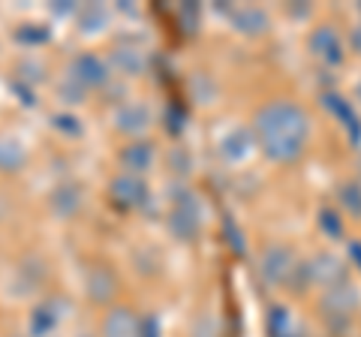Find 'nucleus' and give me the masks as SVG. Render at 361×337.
I'll use <instances>...</instances> for the list:
<instances>
[{
	"label": "nucleus",
	"mask_w": 361,
	"mask_h": 337,
	"mask_svg": "<svg viewBox=\"0 0 361 337\" xmlns=\"http://www.w3.org/2000/svg\"><path fill=\"white\" fill-rule=\"evenodd\" d=\"M349 253H353V259L361 265V241H353V244H349Z\"/></svg>",
	"instance_id": "e433bc0d"
},
{
	"label": "nucleus",
	"mask_w": 361,
	"mask_h": 337,
	"mask_svg": "<svg viewBox=\"0 0 361 337\" xmlns=\"http://www.w3.org/2000/svg\"><path fill=\"white\" fill-rule=\"evenodd\" d=\"M322 103L329 106V109L334 111V115L343 121L346 133H349V136H353V142L358 145V142H361V123H358V118H355V111L349 109L346 99H343V97H337V94H325V97H322Z\"/></svg>",
	"instance_id": "2eb2a0df"
},
{
	"label": "nucleus",
	"mask_w": 361,
	"mask_h": 337,
	"mask_svg": "<svg viewBox=\"0 0 361 337\" xmlns=\"http://www.w3.org/2000/svg\"><path fill=\"white\" fill-rule=\"evenodd\" d=\"M325 307H329L331 313H337V317H346L349 310H353L358 305V295H355V286L349 283H341V286H334V289H325V301H322Z\"/></svg>",
	"instance_id": "4468645a"
},
{
	"label": "nucleus",
	"mask_w": 361,
	"mask_h": 337,
	"mask_svg": "<svg viewBox=\"0 0 361 337\" xmlns=\"http://www.w3.org/2000/svg\"><path fill=\"white\" fill-rule=\"evenodd\" d=\"M51 123H54V130L66 133V136H82V133H85V123L78 121L75 115H54Z\"/></svg>",
	"instance_id": "393cba45"
},
{
	"label": "nucleus",
	"mask_w": 361,
	"mask_h": 337,
	"mask_svg": "<svg viewBox=\"0 0 361 337\" xmlns=\"http://www.w3.org/2000/svg\"><path fill=\"white\" fill-rule=\"evenodd\" d=\"M307 265H310V277H313L319 286H325V289H334V286L346 283V268H343V262L337 259V256H331V253L313 256Z\"/></svg>",
	"instance_id": "0eeeda50"
},
{
	"label": "nucleus",
	"mask_w": 361,
	"mask_h": 337,
	"mask_svg": "<svg viewBox=\"0 0 361 337\" xmlns=\"http://www.w3.org/2000/svg\"><path fill=\"white\" fill-rule=\"evenodd\" d=\"M319 226H322V232H329L331 238H341V232H343V226H341V220H337L334 211H319Z\"/></svg>",
	"instance_id": "cd10ccee"
},
{
	"label": "nucleus",
	"mask_w": 361,
	"mask_h": 337,
	"mask_svg": "<svg viewBox=\"0 0 361 337\" xmlns=\"http://www.w3.org/2000/svg\"><path fill=\"white\" fill-rule=\"evenodd\" d=\"M82 208V187L78 184H61L51 193V211L58 217H73Z\"/></svg>",
	"instance_id": "ddd939ff"
},
{
	"label": "nucleus",
	"mask_w": 361,
	"mask_h": 337,
	"mask_svg": "<svg viewBox=\"0 0 361 337\" xmlns=\"http://www.w3.org/2000/svg\"><path fill=\"white\" fill-rule=\"evenodd\" d=\"M58 319H61V313H58V305H54V301L39 305L37 310H33V317H30V334L33 337H45L54 325H58Z\"/></svg>",
	"instance_id": "a211bd4d"
},
{
	"label": "nucleus",
	"mask_w": 361,
	"mask_h": 337,
	"mask_svg": "<svg viewBox=\"0 0 361 337\" xmlns=\"http://www.w3.org/2000/svg\"><path fill=\"white\" fill-rule=\"evenodd\" d=\"M142 337H160V329H157V319L154 317H145L142 319Z\"/></svg>",
	"instance_id": "473e14b6"
},
{
	"label": "nucleus",
	"mask_w": 361,
	"mask_h": 337,
	"mask_svg": "<svg viewBox=\"0 0 361 337\" xmlns=\"http://www.w3.org/2000/svg\"><path fill=\"white\" fill-rule=\"evenodd\" d=\"M21 166H25V148L16 139H0V168L16 172Z\"/></svg>",
	"instance_id": "412c9836"
},
{
	"label": "nucleus",
	"mask_w": 361,
	"mask_h": 337,
	"mask_svg": "<svg viewBox=\"0 0 361 337\" xmlns=\"http://www.w3.org/2000/svg\"><path fill=\"white\" fill-rule=\"evenodd\" d=\"M226 16L232 18L235 30L247 33V37H259V33L268 30V13H265V9H259V6H241V9L229 6V9H226Z\"/></svg>",
	"instance_id": "1a4fd4ad"
},
{
	"label": "nucleus",
	"mask_w": 361,
	"mask_h": 337,
	"mask_svg": "<svg viewBox=\"0 0 361 337\" xmlns=\"http://www.w3.org/2000/svg\"><path fill=\"white\" fill-rule=\"evenodd\" d=\"M111 66H118L123 75H142L148 61H145V51L139 49H115L111 51Z\"/></svg>",
	"instance_id": "f3484780"
},
{
	"label": "nucleus",
	"mask_w": 361,
	"mask_h": 337,
	"mask_svg": "<svg viewBox=\"0 0 361 337\" xmlns=\"http://www.w3.org/2000/svg\"><path fill=\"white\" fill-rule=\"evenodd\" d=\"M85 94H87V87H85L82 82H78L75 75L61 78V85H58V97L63 99V103L78 106V103H85Z\"/></svg>",
	"instance_id": "4be33fe9"
},
{
	"label": "nucleus",
	"mask_w": 361,
	"mask_h": 337,
	"mask_svg": "<svg viewBox=\"0 0 361 337\" xmlns=\"http://www.w3.org/2000/svg\"><path fill=\"white\" fill-rule=\"evenodd\" d=\"M253 151V136H250V130H232V133H226L223 142H220V154H223V160H229V163H241L247 160Z\"/></svg>",
	"instance_id": "9d476101"
},
{
	"label": "nucleus",
	"mask_w": 361,
	"mask_h": 337,
	"mask_svg": "<svg viewBox=\"0 0 361 337\" xmlns=\"http://www.w3.org/2000/svg\"><path fill=\"white\" fill-rule=\"evenodd\" d=\"M355 97H358V103H361V82H358V87H355Z\"/></svg>",
	"instance_id": "4c0bfd02"
},
{
	"label": "nucleus",
	"mask_w": 361,
	"mask_h": 337,
	"mask_svg": "<svg viewBox=\"0 0 361 337\" xmlns=\"http://www.w3.org/2000/svg\"><path fill=\"white\" fill-rule=\"evenodd\" d=\"M49 37L51 33L45 30L42 25H25V27L16 30V39L25 42V46H42V42H49Z\"/></svg>",
	"instance_id": "b1692460"
},
{
	"label": "nucleus",
	"mask_w": 361,
	"mask_h": 337,
	"mask_svg": "<svg viewBox=\"0 0 361 337\" xmlns=\"http://www.w3.org/2000/svg\"><path fill=\"white\" fill-rule=\"evenodd\" d=\"M121 163L127 166V172H133V175L148 172L151 163H154V148L148 142H133L121 151Z\"/></svg>",
	"instance_id": "f8f14e48"
},
{
	"label": "nucleus",
	"mask_w": 361,
	"mask_h": 337,
	"mask_svg": "<svg viewBox=\"0 0 361 337\" xmlns=\"http://www.w3.org/2000/svg\"><path fill=\"white\" fill-rule=\"evenodd\" d=\"M166 121H169V133H180V130H184V115H180L175 106H169Z\"/></svg>",
	"instance_id": "7c9ffc66"
},
{
	"label": "nucleus",
	"mask_w": 361,
	"mask_h": 337,
	"mask_svg": "<svg viewBox=\"0 0 361 337\" xmlns=\"http://www.w3.org/2000/svg\"><path fill=\"white\" fill-rule=\"evenodd\" d=\"M103 334L106 337H142V322L135 319L127 307H118L106 317Z\"/></svg>",
	"instance_id": "9b49d317"
},
{
	"label": "nucleus",
	"mask_w": 361,
	"mask_h": 337,
	"mask_svg": "<svg viewBox=\"0 0 361 337\" xmlns=\"http://www.w3.org/2000/svg\"><path fill=\"white\" fill-rule=\"evenodd\" d=\"M295 268H298L295 253H292L289 247H283V244L265 247L262 259H259V274H262V280L268 286H289Z\"/></svg>",
	"instance_id": "7ed1b4c3"
},
{
	"label": "nucleus",
	"mask_w": 361,
	"mask_h": 337,
	"mask_svg": "<svg viewBox=\"0 0 361 337\" xmlns=\"http://www.w3.org/2000/svg\"><path fill=\"white\" fill-rule=\"evenodd\" d=\"M115 127L123 133V136H139L151 127V109L145 103H127L118 109L115 115Z\"/></svg>",
	"instance_id": "6e6552de"
},
{
	"label": "nucleus",
	"mask_w": 361,
	"mask_h": 337,
	"mask_svg": "<svg viewBox=\"0 0 361 337\" xmlns=\"http://www.w3.org/2000/svg\"><path fill=\"white\" fill-rule=\"evenodd\" d=\"M341 205L353 217H361V184L358 181H349L341 187Z\"/></svg>",
	"instance_id": "5701e85b"
},
{
	"label": "nucleus",
	"mask_w": 361,
	"mask_h": 337,
	"mask_svg": "<svg viewBox=\"0 0 361 337\" xmlns=\"http://www.w3.org/2000/svg\"><path fill=\"white\" fill-rule=\"evenodd\" d=\"M73 9H75L73 4H54V6H51V13H54V16H70Z\"/></svg>",
	"instance_id": "c9c22d12"
},
{
	"label": "nucleus",
	"mask_w": 361,
	"mask_h": 337,
	"mask_svg": "<svg viewBox=\"0 0 361 337\" xmlns=\"http://www.w3.org/2000/svg\"><path fill=\"white\" fill-rule=\"evenodd\" d=\"M78 25H82V33H99L103 27H109V6L87 4L82 13H78Z\"/></svg>",
	"instance_id": "6ab92c4d"
},
{
	"label": "nucleus",
	"mask_w": 361,
	"mask_h": 337,
	"mask_svg": "<svg viewBox=\"0 0 361 337\" xmlns=\"http://www.w3.org/2000/svg\"><path fill=\"white\" fill-rule=\"evenodd\" d=\"M169 202H172V211H169V229L178 241H193L202 226V205L196 193L190 187H184L180 181L169 184Z\"/></svg>",
	"instance_id": "f03ea898"
},
{
	"label": "nucleus",
	"mask_w": 361,
	"mask_h": 337,
	"mask_svg": "<svg viewBox=\"0 0 361 337\" xmlns=\"http://www.w3.org/2000/svg\"><path fill=\"white\" fill-rule=\"evenodd\" d=\"M226 235H232V247H235L238 253H244V241H241V235H238V229H235L232 220H226Z\"/></svg>",
	"instance_id": "2f4dec72"
},
{
	"label": "nucleus",
	"mask_w": 361,
	"mask_h": 337,
	"mask_svg": "<svg viewBox=\"0 0 361 337\" xmlns=\"http://www.w3.org/2000/svg\"><path fill=\"white\" fill-rule=\"evenodd\" d=\"M70 75H75L85 87H103L109 82V63L97 54H78L70 66Z\"/></svg>",
	"instance_id": "423d86ee"
},
{
	"label": "nucleus",
	"mask_w": 361,
	"mask_h": 337,
	"mask_svg": "<svg viewBox=\"0 0 361 337\" xmlns=\"http://www.w3.org/2000/svg\"><path fill=\"white\" fill-rule=\"evenodd\" d=\"M307 46H310V54L316 61H322L325 66H337V63H343V39H341V33H337L331 25H319L313 33H310V39H307Z\"/></svg>",
	"instance_id": "20e7f679"
},
{
	"label": "nucleus",
	"mask_w": 361,
	"mask_h": 337,
	"mask_svg": "<svg viewBox=\"0 0 361 337\" xmlns=\"http://www.w3.org/2000/svg\"><path fill=\"white\" fill-rule=\"evenodd\" d=\"M169 166H172L175 175H187L190 172V154L184 148H172L169 151Z\"/></svg>",
	"instance_id": "bb28decb"
},
{
	"label": "nucleus",
	"mask_w": 361,
	"mask_h": 337,
	"mask_svg": "<svg viewBox=\"0 0 361 337\" xmlns=\"http://www.w3.org/2000/svg\"><path fill=\"white\" fill-rule=\"evenodd\" d=\"M271 334L289 337V313L286 307H271Z\"/></svg>",
	"instance_id": "a878e982"
},
{
	"label": "nucleus",
	"mask_w": 361,
	"mask_h": 337,
	"mask_svg": "<svg viewBox=\"0 0 361 337\" xmlns=\"http://www.w3.org/2000/svg\"><path fill=\"white\" fill-rule=\"evenodd\" d=\"M9 87H13V91H18V94H21V103H25V106H37V99H33V94H30V91H27V87L21 85V82H13Z\"/></svg>",
	"instance_id": "72a5a7b5"
},
{
	"label": "nucleus",
	"mask_w": 361,
	"mask_h": 337,
	"mask_svg": "<svg viewBox=\"0 0 361 337\" xmlns=\"http://www.w3.org/2000/svg\"><path fill=\"white\" fill-rule=\"evenodd\" d=\"M253 133H256L259 148H262L268 160L292 163L307 148L310 118L301 106L286 103V99H274V103H268L256 111Z\"/></svg>",
	"instance_id": "f257e3e1"
},
{
	"label": "nucleus",
	"mask_w": 361,
	"mask_h": 337,
	"mask_svg": "<svg viewBox=\"0 0 361 337\" xmlns=\"http://www.w3.org/2000/svg\"><path fill=\"white\" fill-rule=\"evenodd\" d=\"M42 277H45V268L39 259H27L25 265L18 268V289H21V295H27V292H33L39 283H42Z\"/></svg>",
	"instance_id": "aec40b11"
},
{
	"label": "nucleus",
	"mask_w": 361,
	"mask_h": 337,
	"mask_svg": "<svg viewBox=\"0 0 361 337\" xmlns=\"http://www.w3.org/2000/svg\"><path fill=\"white\" fill-rule=\"evenodd\" d=\"M111 199H115L121 208H145L151 196H148V184H145L142 175L123 172L111 181Z\"/></svg>",
	"instance_id": "39448f33"
},
{
	"label": "nucleus",
	"mask_w": 361,
	"mask_h": 337,
	"mask_svg": "<svg viewBox=\"0 0 361 337\" xmlns=\"http://www.w3.org/2000/svg\"><path fill=\"white\" fill-rule=\"evenodd\" d=\"M18 73L27 78V82H42V66L39 63H30V61H25L18 66Z\"/></svg>",
	"instance_id": "c756f323"
},
{
	"label": "nucleus",
	"mask_w": 361,
	"mask_h": 337,
	"mask_svg": "<svg viewBox=\"0 0 361 337\" xmlns=\"http://www.w3.org/2000/svg\"><path fill=\"white\" fill-rule=\"evenodd\" d=\"M349 46H353V49L361 54V25H358L353 33H349Z\"/></svg>",
	"instance_id": "f704fd0d"
},
{
	"label": "nucleus",
	"mask_w": 361,
	"mask_h": 337,
	"mask_svg": "<svg viewBox=\"0 0 361 337\" xmlns=\"http://www.w3.org/2000/svg\"><path fill=\"white\" fill-rule=\"evenodd\" d=\"M87 292L94 301H109L111 295H115V274L109 271V268H90L87 274Z\"/></svg>",
	"instance_id": "dca6fc26"
},
{
	"label": "nucleus",
	"mask_w": 361,
	"mask_h": 337,
	"mask_svg": "<svg viewBox=\"0 0 361 337\" xmlns=\"http://www.w3.org/2000/svg\"><path fill=\"white\" fill-rule=\"evenodd\" d=\"M193 337H217V322H214V317H199L196 325H193Z\"/></svg>",
	"instance_id": "c85d7f7f"
}]
</instances>
